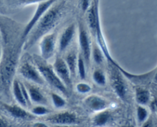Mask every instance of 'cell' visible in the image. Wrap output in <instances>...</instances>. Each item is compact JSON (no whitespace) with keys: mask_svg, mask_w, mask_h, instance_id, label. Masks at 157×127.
<instances>
[{"mask_svg":"<svg viewBox=\"0 0 157 127\" xmlns=\"http://www.w3.org/2000/svg\"><path fill=\"white\" fill-rule=\"evenodd\" d=\"M1 56H2V47H1V45H0V59H1Z\"/></svg>","mask_w":157,"mask_h":127,"instance_id":"obj_37","label":"cell"},{"mask_svg":"<svg viewBox=\"0 0 157 127\" xmlns=\"http://www.w3.org/2000/svg\"><path fill=\"white\" fill-rule=\"evenodd\" d=\"M79 3L82 12H86L90 7V0H79Z\"/></svg>","mask_w":157,"mask_h":127,"instance_id":"obj_29","label":"cell"},{"mask_svg":"<svg viewBox=\"0 0 157 127\" xmlns=\"http://www.w3.org/2000/svg\"><path fill=\"white\" fill-rule=\"evenodd\" d=\"M18 72L25 79L36 84L43 85L45 82L37 67L29 62H24L21 64L18 68Z\"/></svg>","mask_w":157,"mask_h":127,"instance_id":"obj_8","label":"cell"},{"mask_svg":"<svg viewBox=\"0 0 157 127\" xmlns=\"http://www.w3.org/2000/svg\"><path fill=\"white\" fill-rule=\"evenodd\" d=\"M50 113V110L42 105H38L32 110V113L35 116H44Z\"/></svg>","mask_w":157,"mask_h":127,"instance_id":"obj_25","label":"cell"},{"mask_svg":"<svg viewBox=\"0 0 157 127\" xmlns=\"http://www.w3.org/2000/svg\"><path fill=\"white\" fill-rule=\"evenodd\" d=\"M109 67H110V77L112 87L117 95L121 99L124 100L127 96V87L124 80V76L120 70L121 66L120 64L117 66H114L111 64H109Z\"/></svg>","mask_w":157,"mask_h":127,"instance_id":"obj_4","label":"cell"},{"mask_svg":"<svg viewBox=\"0 0 157 127\" xmlns=\"http://www.w3.org/2000/svg\"><path fill=\"white\" fill-rule=\"evenodd\" d=\"M45 0H14L15 5L18 7H24L32 4H38L39 2Z\"/></svg>","mask_w":157,"mask_h":127,"instance_id":"obj_26","label":"cell"},{"mask_svg":"<svg viewBox=\"0 0 157 127\" xmlns=\"http://www.w3.org/2000/svg\"><path fill=\"white\" fill-rule=\"evenodd\" d=\"M87 67L86 65V63L84 61V58L81 53H78V65H77V72L78 73L80 78L81 80H85L87 77Z\"/></svg>","mask_w":157,"mask_h":127,"instance_id":"obj_21","label":"cell"},{"mask_svg":"<svg viewBox=\"0 0 157 127\" xmlns=\"http://www.w3.org/2000/svg\"><path fill=\"white\" fill-rule=\"evenodd\" d=\"M26 88H27L28 91H29L31 101L39 104L46 103L47 99H46L45 96L41 93V91L38 87L32 85V84H27Z\"/></svg>","mask_w":157,"mask_h":127,"instance_id":"obj_17","label":"cell"},{"mask_svg":"<svg viewBox=\"0 0 157 127\" xmlns=\"http://www.w3.org/2000/svg\"><path fill=\"white\" fill-rule=\"evenodd\" d=\"M64 14V5L63 2L54 4L38 22L35 24L27 38L24 41L23 49L29 50L40 41L42 37L50 33L51 31L59 23Z\"/></svg>","mask_w":157,"mask_h":127,"instance_id":"obj_1","label":"cell"},{"mask_svg":"<svg viewBox=\"0 0 157 127\" xmlns=\"http://www.w3.org/2000/svg\"><path fill=\"white\" fill-rule=\"evenodd\" d=\"M0 127H9V125L6 121L0 118Z\"/></svg>","mask_w":157,"mask_h":127,"instance_id":"obj_32","label":"cell"},{"mask_svg":"<svg viewBox=\"0 0 157 127\" xmlns=\"http://www.w3.org/2000/svg\"><path fill=\"white\" fill-rule=\"evenodd\" d=\"M47 121L55 125H73L78 123V117L71 112H62L47 118Z\"/></svg>","mask_w":157,"mask_h":127,"instance_id":"obj_11","label":"cell"},{"mask_svg":"<svg viewBox=\"0 0 157 127\" xmlns=\"http://www.w3.org/2000/svg\"><path fill=\"white\" fill-rule=\"evenodd\" d=\"M120 70L122 72L124 77L127 78L134 84H146V83L151 80L153 78H154L155 73H156V68L153 69L151 71L147 72V73H141V74H135V73H130L129 71L126 70L125 69L123 68L122 67L120 68Z\"/></svg>","mask_w":157,"mask_h":127,"instance_id":"obj_13","label":"cell"},{"mask_svg":"<svg viewBox=\"0 0 157 127\" xmlns=\"http://www.w3.org/2000/svg\"><path fill=\"white\" fill-rule=\"evenodd\" d=\"M12 92H13V95L14 96H15V99H16L17 102H18L21 106H28L27 103H26L24 97H23L20 82L17 79H14L13 81H12Z\"/></svg>","mask_w":157,"mask_h":127,"instance_id":"obj_18","label":"cell"},{"mask_svg":"<svg viewBox=\"0 0 157 127\" xmlns=\"http://www.w3.org/2000/svg\"><path fill=\"white\" fill-rule=\"evenodd\" d=\"M2 0H0V9L2 8Z\"/></svg>","mask_w":157,"mask_h":127,"instance_id":"obj_36","label":"cell"},{"mask_svg":"<svg viewBox=\"0 0 157 127\" xmlns=\"http://www.w3.org/2000/svg\"><path fill=\"white\" fill-rule=\"evenodd\" d=\"M78 52L75 48L71 49L64 56V61L68 67L69 70L72 77L76 76L77 73V65H78Z\"/></svg>","mask_w":157,"mask_h":127,"instance_id":"obj_15","label":"cell"},{"mask_svg":"<svg viewBox=\"0 0 157 127\" xmlns=\"http://www.w3.org/2000/svg\"><path fill=\"white\" fill-rule=\"evenodd\" d=\"M20 85H21V92H22L23 97H24L26 103H27L28 106H31L30 96H29V91H28L27 88H26V87L22 84V83H20Z\"/></svg>","mask_w":157,"mask_h":127,"instance_id":"obj_28","label":"cell"},{"mask_svg":"<svg viewBox=\"0 0 157 127\" xmlns=\"http://www.w3.org/2000/svg\"><path fill=\"white\" fill-rule=\"evenodd\" d=\"M91 58L97 65H102L104 59H105V57H104L102 50L100 48L99 46L98 45L96 41L92 43Z\"/></svg>","mask_w":157,"mask_h":127,"instance_id":"obj_19","label":"cell"},{"mask_svg":"<svg viewBox=\"0 0 157 127\" xmlns=\"http://www.w3.org/2000/svg\"><path fill=\"white\" fill-rule=\"evenodd\" d=\"M56 1L57 0H45V1L41 2L38 3L33 15H32L31 19L29 21V22L25 26L24 29H23L22 32H21V37H20L21 43L24 42L25 38H27V36L30 33L31 31L35 27V24L38 22V21L45 14V12L56 2Z\"/></svg>","mask_w":157,"mask_h":127,"instance_id":"obj_3","label":"cell"},{"mask_svg":"<svg viewBox=\"0 0 157 127\" xmlns=\"http://www.w3.org/2000/svg\"><path fill=\"white\" fill-rule=\"evenodd\" d=\"M78 42H79L80 53L84 58L86 65L88 69L91 59L92 43L88 32L82 22L78 23Z\"/></svg>","mask_w":157,"mask_h":127,"instance_id":"obj_5","label":"cell"},{"mask_svg":"<svg viewBox=\"0 0 157 127\" xmlns=\"http://www.w3.org/2000/svg\"><path fill=\"white\" fill-rule=\"evenodd\" d=\"M32 127H48L47 124L44 123V122H37L32 124Z\"/></svg>","mask_w":157,"mask_h":127,"instance_id":"obj_31","label":"cell"},{"mask_svg":"<svg viewBox=\"0 0 157 127\" xmlns=\"http://www.w3.org/2000/svg\"><path fill=\"white\" fill-rule=\"evenodd\" d=\"M76 90L79 93H82V94H84V93H87L91 90V87L88 84L84 82H81L78 83L76 85Z\"/></svg>","mask_w":157,"mask_h":127,"instance_id":"obj_27","label":"cell"},{"mask_svg":"<svg viewBox=\"0 0 157 127\" xmlns=\"http://www.w3.org/2000/svg\"><path fill=\"white\" fill-rule=\"evenodd\" d=\"M153 106L154 110H156L157 111V100H155L154 103H153Z\"/></svg>","mask_w":157,"mask_h":127,"instance_id":"obj_33","label":"cell"},{"mask_svg":"<svg viewBox=\"0 0 157 127\" xmlns=\"http://www.w3.org/2000/svg\"><path fill=\"white\" fill-rule=\"evenodd\" d=\"M34 61L36 65L37 69L40 72L41 75L42 76L44 81L50 84L52 87L55 88L56 90H59L64 94H67V87L64 84V83L61 80L58 75L54 70L52 66L49 65L46 63V61L43 60L41 58L35 56L34 57Z\"/></svg>","mask_w":157,"mask_h":127,"instance_id":"obj_2","label":"cell"},{"mask_svg":"<svg viewBox=\"0 0 157 127\" xmlns=\"http://www.w3.org/2000/svg\"><path fill=\"white\" fill-rule=\"evenodd\" d=\"M77 31L75 23H71L63 30L58 41V48L60 53H64L73 41Z\"/></svg>","mask_w":157,"mask_h":127,"instance_id":"obj_9","label":"cell"},{"mask_svg":"<svg viewBox=\"0 0 157 127\" xmlns=\"http://www.w3.org/2000/svg\"><path fill=\"white\" fill-rule=\"evenodd\" d=\"M51 98H52V103H53V105L55 106V108H63L66 105L65 99L58 93H51Z\"/></svg>","mask_w":157,"mask_h":127,"instance_id":"obj_24","label":"cell"},{"mask_svg":"<svg viewBox=\"0 0 157 127\" xmlns=\"http://www.w3.org/2000/svg\"><path fill=\"white\" fill-rule=\"evenodd\" d=\"M39 49L41 58L44 61H48L55 54L57 47L56 34L50 32L40 39Z\"/></svg>","mask_w":157,"mask_h":127,"instance_id":"obj_6","label":"cell"},{"mask_svg":"<svg viewBox=\"0 0 157 127\" xmlns=\"http://www.w3.org/2000/svg\"><path fill=\"white\" fill-rule=\"evenodd\" d=\"M149 113L147 109L143 106L139 105L136 107V119L140 124H143L148 119Z\"/></svg>","mask_w":157,"mask_h":127,"instance_id":"obj_23","label":"cell"},{"mask_svg":"<svg viewBox=\"0 0 157 127\" xmlns=\"http://www.w3.org/2000/svg\"><path fill=\"white\" fill-rule=\"evenodd\" d=\"M153 79H154V80L157 83V67H156V73H155V76Z\"/></svg>","mask_w":157,"mask_h":127,"instance_id":"obj_34","label":"cell"},{"mask_svg":"<svg viewBox=\"0 0 157 127\" xmlns=\"http://www.w3.org/2000/svg\"><path fill=\"white\" fill-rule=\"evenodd\" d=\"M84 104L87 109L97 113L107 110L110 105L107 99L98 95H90L87 96L84 100Z\"/></svg>","mask_w":157,"mask_h":127,"instance_id":"obj_12","label":"cell"},{"mask_svg":"<svg viewBox=\"0 0 157 127\" xmlns=\"http://www.w3.org/2000/svg\"><path fill=\"white\" fill-rule=\"evenodd\" d=\"M55 127H74L72 125H55Z\"/></svg>","mask_w":157,"mask_h":127,"instance_id":"obj_35","label":"cell"},{"mask_svg":"<svg viewBox=\"0 0 157 127\" xmlns=\"http://www.w3.org/2000/svg\"><path fill=\"white\" fill-rule=\"evenodd\" d=\"M92 79L95 84L99 86H105L107 84V77L101 69H95L92 73Z\"/></svg>","mask_w":157,"mask_h":127,"instance_id":"obj_22","label":"cell"},{"mask_svg":"<svg viewBox=\"0 0 157 127\" xmlns=\"http://www.w3.org/2000/svg\"><path fill=\"white\" fill-rule=\"evenodd\" d=\"M87 23L92 36L94 38L97 28L101 24L100 17V2L99 0H92L90 7L87 12Z\"/></svg>","mask_w":157,"mask_h":127,"instance_id":"obj_7","label":"cell"},{"mask_svg":"<svg viewBox=\"0 0 157 127\" xmlns=\"http://www.w3.org/2000/svg\"><path fill=\"white\" fill-rule=\"evenodd\" d=\"M4 108L6 109V111L9 113L12 116L16 119H32L33 116L31 115L30 113H28L24 108L21 106H18L16 105H7V104H4L3 105Z\"/></svg>","mask_w":157,"mask_h":127,"instance_id":"obj_14","label":"cell"},{"mask_svg":"<svg viewBox=\"0 0 157 127\" xmlns=\"http://www.w3.org/2000/svg\"><path fill=\"white\" fill-rule=\"evenodd\" d=\"M54 70L58 75V77L61 79V80L64 83L66 87H71V74L69 70L68 67L66 64L65 61L61 57L58 56L55 58L54 61L53 66Z\"/></svg>","mask_w":157,"mask_h":127,"instance_id":"obj_10","label":"cell"},{"mask_svg":"<svg viewBox=\"0 0 157 127\" xmlns=\"http://www.w3.org/2000/svg\"><path fill=\"white\" fill-rule=\"evenodd\" d=\"M142 127H154L153 120H152L151 119H147V120L142 124Z\"/></svg>","mask_w":157,"mask_h":127,"instance_id":"obj_30","label":"cell"},{"mask_svg":"<svg viewBox=\"0 0 157 127\" xmlns=\"http://www.w3.org/2000/svg\"><path fill=\"white\" fill-rule=\"evenodd\" d=\"M150 99V92L143 87H138L136 88V100L139 105H147Z\"/></svg>","mask_w":157,"mask_h":127,"instance_id":"obj_20","label":"cell"},{"mask_svg":"<svg viewBox=\"0 0 157 127\" xmlns=\"http://www.w3.org/2000/svg\"><path fill=\"white\" fill-rule=\"evenodd\" d=\"M112 119V115L109 110H104L98 112L92 119V122L96 127H102L107 125Z\"/></svg>","mask_w":157,"mask_h":127,"instance_id":"obj_16","label":"cell"}]
</instances>
